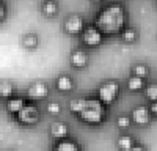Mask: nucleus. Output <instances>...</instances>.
<instances>
[{
  "mask_svg": "<svg viewBox=\"0 0 157 151\" xmlns=\"http://www.w3.org/2000/svg\"><path fill=\"white\" fill-rule=\"evenodd\" d=\"M107 109L96 96H77L69 101V112L88 126H101L105 121Z\"/></svg>",
  "mask_w": 157,
  "mask_h": 151,
  "instance_id": "nucleus-1",
  "label": "nucleus"
},
{
  "mask_svg": "<svg viewBox=\"0 0 157 151\" xmlns=\"http://www.w3.org/2000/svg\"><path fill=\"white\" fill-rule=\"evenodd\" d=\"M93 24L104 33V36L120 35L127 25V11L123 3L110 2L98 11Z\"/></svg>",
  "mask_w": 157,
  "mask_h": 151,
  "instance_id": "nucleus-2",
  "label": "nucleus"
},
{
  "mask_svg": "<svg viewBox=\"0 0 157 151\" xmlns=\"http://www.w3.org/2000/svg\"><path fill=\"white\" fill-rule=\"evenodd\" d=\"M120 93H121V83L116 79H105L96 88V98L105 107L113 106L118 96H120Z\"/></svg>",
  "mask_w": 157,
  "mask_h": 151,
  "instance_id": "nucleus-3",
  "label": "nucleus"
},
{
  "mask_svg": "<svg viewBox=\"0 0 157 151\" xmlns=\"http://www.w3.org/2000/svg\"><path fill=\"white\" fill-rule=\"evenodd\" d=\"M78 40H80V44L83 49H98L104 44L105 36L94 24H90L83 27L82 33L78 35Z\"/></svg>",
  "mask_w": 157,
  "mask_h": 151,
  "instance_id": "nucleus-4",
  "label": "nucleus"
},
{
  "mask_svg": "<svg viewBox=\"0 0 157 151\" xmlns=\"http://www.w3.org/2000/svg\"><path fill=\"white\" fill-rule=\"evenodd\" d=\"M16 120L17 124L25 126V128H33L39 123V118H41V113H39V107L36 106V103H32V101H27V104L24 106V109L17 113L16 117H13Z\"/></svg>",
  "mask_w": 157,
  "mask_h": 151,
  "instance_id": "nucleus-5",
  "label": "nucleus"
},
{
  "mask_svg": "<svg viewBox=\"0 0 157 151\" xmlns=\"http://www.w3.org/2000/svg\"><path fill=\"white\" fill-rule=\"evenodd\" d=\"M50 95V85L46 80H33L27 91H25V98L27 101H32V103H38V101H44L47 99Z\"/></svg>",
  "mask_w": 157,
  "mask_h": 151,
  "instance_id": "nucleus-6",
  "label": "nucleus"
},
{
  "mask_svg": "<svg viewBox=\"0 0 157 151\" xmlns=\"http://www.w3.org/2000/svg\"><path fill=\"white\" fill-rule=\"evenodd\" d=\"M130 115V120H132V124L135 126H148L151 121H152V115L149 112V107L148 104H137L135 107H132V110L129 112Z\"/></svg>",
  "mask_w": 157,
  "mask_h": 151,
  "instance_id": "nucleus-7",
  "label": "nucleus"
},
{
  "mask_svg": "<svg viewBox=\"0 0 157 151\" xmlns=\"http://www.w3.org/2000/svg\"><path fill=\"white\" fill-rule=\"evenodd\" d=\"M85 21L80 14H69L63 21V32L69 36H78L85 27Z\"/></svg>",
  "mask_w": 157,
  "mask_h": 151,
  "instance_id": "nucleus-8",
  "label": "nucleus"
},
{
  "mask_svg": "<svg viewBox=\"0 0 157 151\" xmlns=\"http://www.w3.org/2000/svg\"><path fill=\"white\" fill-rule=\"evenodd\" d=\"M69 65L74 69H85L90 65V54L83 47L72 49L69 52Z\"/></svg>",
  "mask_w": 157,
  "mask_h": 151,
  "instance_id": "nucleus-9",
  "label": "nucleus"
},
{
  "mask_svg": "<svg viewBox=\"0 0 157 151\" xmlns=\"http://www.w3.org/2000/svg\"><path fill=\"white\" fill-rule=\"evenodd\" d=\"M54 87H55L57 91H60L63 95H68V93H71L74 88H75V80L72 79L71 74L63 72V74H58L57 77H55Z\"/></svg>",
  "mask_w": 157,
  "mask_h": 151,
  "instance_id": "nucleus-10",
  "label": "nucleus"
},
{
  "mask_svg": "<svg viewBox=\"0 0 157 151\" xmlns=\"http://www.w3.org/2000/svg\"><path fill=\"white\" fill-rule=\"evenodd\" d=\"M49 135L54 138V140H61V138H66L71 135V131H69V126L61 121V120H55L52 121L50 126H49Z\"/></svg>",
  "mask_w": 157,
  "mask_h": 151,
  "instance_id": "nucleus-11",
  "label": "nucleus"
},
{
  "mask_svg": "<svg viewBox=\"0 0 157 151\" xmlns=\"http://www.w3.org/2000/svg\"><path fill=\"white\" fill-rule=\"evenodd\" d=\"M25 104H27V98L21 96V95H14V96H11L10 99L5 101V109L11 117H16L17 113L24 109Z\"/></svg>",
  "mask_w": 157,
  "mask_h": 151,
  "instance_id": "nucleus-12",
  "label": "nucleus"
},
{
  "mask_svg": "<svg viewBox=\"0 0 157 151\" xmlns=\"http://www.w3.org/2000/svg\"><path fill=\"white\" fill-rule=\"evenodd\" d=\"M52 151H82V146L75 138L69 135L66 138H61V140H55Z\"/></svg>",
  "mask_w": 157,
  "mask_h": 151,
  "instance_id": "nucleus-13",
  "label": "nucleus"
},
{
  "mask_svg": "<svg viewBox=\"0 0 157 151\" xmlns=\"http://www.w3.org/2000/svg\"><path fill=\"white\" fill-rule=\"evenodd\" d=\"M58 11H60V5L55 2V0H43L41 5H39V13L47 19L57 17Z\"/></svg>",
  "mask_w": 157,
  "mask_h": 151,
  "instance_id": "nucleus-14",
  "label": "nucleus"
},
{
  "mask_svg": "<svg viewBox=\"0 0 157 151\" xmlns=\"http://www.w3.org/2000/svg\"><path fill=\"white\" fill-rule=\"evenodd\" d=\"M135 143L137 138L129 132H120V135L116 137V148L120 151H129Z\"/></svg>",
  "mask_w": 157,
  "mask_h": 151,
  "instance_id": "nucleus-15",
  "label": "nucleus"
},
{
  "mask_svg": "<svg viewBox=\"0 0 157 151\" xmlns=\"http://www.w3.org/2000/svg\"><path fill=\"white\" fill-rule=\"evenodd\" d=\"M21 44L25 50H35L38 49L39 46V36L38 33L35 32H27V33H24L22 38H21Z\"/></svg>",
  "mask_w": 157,
  "mask_h": 151,
  "instance_id": "nucleus-16",
  "label": "nucleus"
},
{
  "mask_svg": "<svg viewBox=\"0 0 157 151\" xmlns=\"http://www.w3.org/2000/svg\"><path fill=\"white\" fill-rule=\"evenodd\" d=\"M145 85H146V79H141V77H137V76H132L130 74L127 80H126V88L130 91V93H140L145 90Z\"/></svg>",
  "mask_w": 157,
  "mask_h": 151,
  "instance_id": "nucleus-17",
  "label": "nucleus"
},
{
  "mask_svg": "<svg viewBox=\"0 0 157 151\" xmlns=\"http://www.w3.org/2000/svg\"><path fill=\"white\" fill-rule=\"evenodd\" d=\"M120 38L126 44H134V43L138 41V30L134 27V25H126L120 33Z\"/></svg>",
  "mask_w": 157,
  "mask_h": 151,
  "instance_id": "nucleus-18",
  "label": "nucleus"
},
{
  "mask_svg": "<svg viewBox=\"0 0 157 151\" xmlns=\"http://www.w3.org/2000/svg\"><path fill=\"white\" fill-rule=\"evenodd\" d=\"M130 74L137 76V77H141V79H148L151 74V68L145 61H137L130 66Z\"/></svg>",
  "mask_w": 157,
  "mask_h": 151,
  "instance_id": "nucleus-19",
  "label": "nucleus"
},
{
  "mask_svg": "<svg viewBox=\"0 0 157 151\" xmlns=\"http://www.w3.org/2000/svg\"><path fill=\"white\" fill-rule=\"evenodd\" d=\"M14 95H16V87H14V83H13L11 80H6V79L0 80V99L6 101V99H10L11 96H14Z\"/></svg>",
  "mask_w": 157,
  "mask_h": 151,
  "instance_id": "nucleus-20",
  "label": "nucleus"
},
{
  "mask_svg": "<svg viewBox=\"0 0 157 151\" xmlns=\"http://www.w3.org/2000/svg\"><path fill=\"white\" fill-rule=\"evenodd\" d=\"M115 123H116V128L120 129L121 132H127L129 128L132 126V120H130L129 113H121V115H118Z\"/></svg>",
  "mask_w": 157,
  "mask_h": 151,
  "instance_id": "nucleus-21",
  "label": "nucleus"
},
{
  "mask_svg": "<svg viewBox=\"0 0 157 151\" xmlns=\"http://www.w3.org/2000/svg\"><path fill=\"white\" fill-rule=\"evenodd\" d=\"M143 93H145V98L149 101V103L157 101V82H146Z\"/></svg>",
  "mask_w": 157,
  "mask_h": 151,
  "instance_id": "nucleus-22",
  "label": "nucleus"
},
{
  "mask_svg": "<svg viewBox=\"0 0 157 151\" xmlns=\"http://www.w3.org/2000/svg\"><path fill=\"white\" fill-rule=\"evenodd\" d=\"M63 112V107L58 101H47L46 103V113L50 117H58Z\"/></svg>",
  "mask_w": 157,
  "mask_h": 151,
  "instance_id": "nucleus-23",
  "label": "nucleus"
},
{
  "mask_svg": "<svg viewBox=\"0 0 157 151\" xmlns=\"http://www.w3.org/2000/svg\"><path fill=\"white\" fill-rule=\"evenodd\" d=\"M6 14H8V8H6L3 0H0V24L6 19Z\"/></svg>",
  "mask_w": 157,
  "mask_h": 151,
  "instance_id": "nucleus-24",
  "label": "nucleus"
},
{
  "mask_svg": "<svg viewBox=\"0 0 157 151\" xmlns=\"http://www.w3.org/2000/svg\"><path fill=\"white\" fill-rule=\"evenodd\" d=\"M148 107H149V112H151L152 118H154V117L157 118V101H154V103H149Z\"/></svg>",
  "mask_w": 157,
  "mask_h": 151,
  "instance_id": "nucleus-25",
  "label": "nucleus"
},
{
  "mask_svg": "<svg viewBox=\"0 0 157 151\" xmlns=\"http://www.w3.org/2000/svg\"><path fill=\"white\" fill-rule=\"evenodd\" d=\"M129 151H148V148H146L145 145H141V143H138V142H137V143H135L132 148H130Z\"/></svg>",
  "mask_w": 157,
  "mask_h": 151,
  "instance_id": "nucleus-26",
  "label": "nucleus"
},
{
  "mask_svg": "<svg viewBox=\"0 0 157 151\" xmlns=\"http://www.w3.org/2000/svg\"><path fill=\"white\" fill-rule=\"evenodd\" d=\"M91 2H94V3H99V2H102V0H91Z\"/></svg>",
  "mask_w": 157,
  "mask_h": 151,
  "instance_id": "nucleus-27",
  "label": "nucleus"
}]
</instances>
